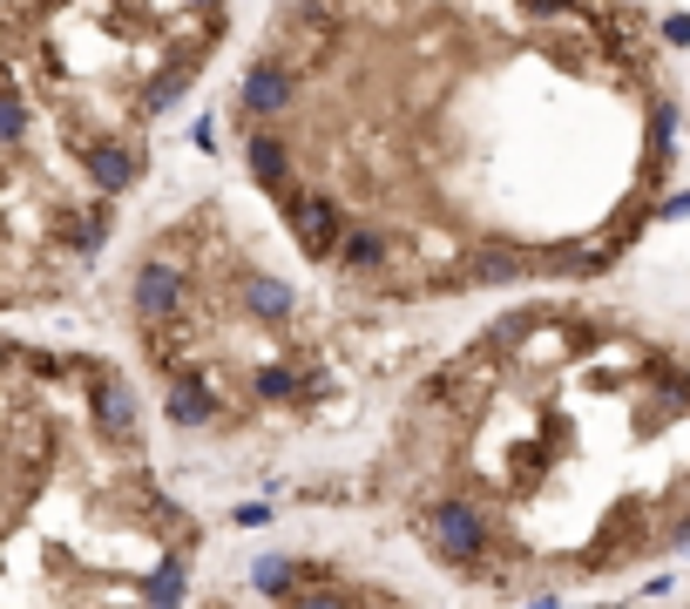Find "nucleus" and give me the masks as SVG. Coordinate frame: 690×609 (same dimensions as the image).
<instances>
[{"label": "nucleus", "instance_id": "1", "mask_svg": "<svg viewBox=\"0 0 690 609\" xmlns=\"http://www.w3.org/2000/svg\"><path fill=\"white\" fill-rule=\"evenodd\" d=\"M230 136L345 305L569 292L630 265L683 163L643 0H278Z\"/></svg>", "mask_w": 690, "mask_h": 609}, {"label": "nucleus", "instance_id": "2", "mask_svg": "<svg viewBox=\"0 0 690 609\" xmlns=\"http://www.w3.org/2000/svg\"><path fill=\"white\" fill-rule=\"evenodd\" d=\"M373 488L474 589H549L683 556L690 345L575 292L501 305L406 380Z\"/></svg>", "mask_w": 690, "mask_h": 609}, {"label": "nucleus", "instance_id": "3", "mask_svg": "<svg viewBox=\"0 0 690 609\" xmlns=\"http://www.w3.org/2000/svg\"><path fill=\"white\" fill-rule=\"evenodd\" d=\"M197 542L129 373L21 345L0 373V609H184Z\"/></svg>", "mask_w": 690, "mask_h": 609}, {"label": "nucleus", "instance_id": "4", "mask_svg": "<svg viewBox=\"0 0 690 609\" xmlns=\"http://www.w3.org/2000/svg\"><path fill=\"white\" fill-rule=\"evenodd\" d=\"M353 312L285 272L217 197L162 224L129 272V325L177 433L312 426L373 360Z\"/></svg>", "mask_w": 690, "mask_h": 609}, {"label": "nucleus", "instance_id": "5", "mask_svg": "<svg viewBox=\"0 0 690 609\" xmlns=\"http://www.w3.org/2000/svg\"><path fill=\"white\" fill-rule=\"evenodd\" d=\"M250 602L257 609H406L400 596L353 582L332 562H305V556H257L250 562Z\"/></svg>", "mask_w": 690, "mask_h": 609}]
</instances>
